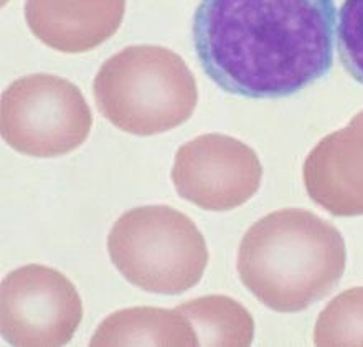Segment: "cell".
I'll return each mask as SVG.
<instances>
[{"label":"cell","mask_w":363,"mask_h":347,"mask_svg":"<svg viewBox=\"0 0 363 347\" xmlns=\"http://www.w3.org/2000/svg\"><path fill=\"white\" fill-rule=\"evenodd\" d=\"M335 0H201L191 38L211 82L253 99L284 98L334 63Z\"/></svg>","instance_id":"obj_1"},{"label":"cell","mask_w":363,"mask_h":347,"mask_svg":"<svg viewBox=\"0 0 363 347\" xmlns=\"http://www.w3.org/2000/svg\"><path fill=\"white\" fill-rule=\"evenodd\" d=\"M345 266L340 231L304 209L259 219L245 233L236 258L245 288L276 313H299L325 298Z\"/></svg>","instance_id":"obj_2"},{"label":"cell","mask_w":363,"mask_h":347,"mask_svg":"<svg viewBox=\"0 0 363 347\" xmlns=\"http://www.w3.org/2000/svg\"><path fill=\"white\" fill-rule=\"evenodd\" d=\"M93 92L101 114L134 136L179 128L199 103L191 70L180 55L160 45H133L106 60Z\"/></svg>","instance_id":"obj_3"},{"label":"cell","mask_w":363,"mask_h":347,"mask_svg":"<svg viewBox=\"0 0 363 347\" xmlns=\"http://www.w3.org/2000/svg\"><path fill=\"white\" fill-rule=\"evenodd\" d=\"M109 258L123 278L147 293L175 296L194 288L208 265L205 236L169 205L130 209L108 235Z\"/></svg>","instance_id":"obj_4"},{"label":"cell","mask_w":363,"mask_h":347,"mask_svg":"<svg viewBox=\"0 0 363 347\" xmlns=\"http://www.w3.org/2000/svg\"><path fill=\"white\" fill-rule=\"evenodd\" d=\"M93 116L69 79L50 73L18 78L2 94L0 131L10 148L32 158H58L88 139Z\"/></svg>","instance_id":"obj_5"},{"label":"cell","mask_w":363,"mask_h":347,"mask_svg":"<svg viewBox=\"0 0 363 347\" xmlns=\"http://www.w3.org/2000/svg\"><path fill=\"white\" fill-rule=\"evenodd\" d=\"M82 319V298L58 270L33 263L4 278L0 331L10 346H65L73 339Z\"/></svg>","instance_id":"obj_6"},{"label":"cell","mask_w":363,"mask_h":347,"mask_svg":"<svg viewBox=\"0 0 363 347\" xmlns=\"http://www.w3.org/2000/svg\"><path fill=\"white\" fill-rule=\"evenodd\" d=\"M170 177L182 199L208 212H228L258 192L263 165L248 144L211 133L180 145Z\"/></svg>","instance_id":"obj_7"},{"label":"cell","mask_w":363,"mask_h":347,"mask_svg":"<svg viewBox=\"0 0 363 347\" xmlns=\"http://www.w3.org/2000/svg\"><path fill=\"white\" fill-rule=\"evenodd\" d=\"M302 177L312 202L329 214L363 215V111L311 150Z\"/></svg>","instance_id":"obj_8"},{"label":"cell","mask_w":363,"mask_h":347,"mask_svg":"<svg viewBox=\"0 0 363 347\" xmlns=\"http://www.w3.org/2000/svg\"><path fill=\"white\" fill-rule=\"evenodd\" d=\"M125 0H25V22L47 47L89 52L118 32Z\"/></svg>","instance_id":"obj_9"},{"label":"cell","mask_w":363,"mask_h":347,"mask_svg":"<svg viewBox=\"0 0 363 347\" xmlns=\"http://www.w3.org/2000/svg\"><path fill=\"white\" fill-rule=\"evenodd\" d=\"M89 346H199V339L177 308H129L108 316Z\"/></svg>","instance_id":"obj_10"},{"label":"cell","mask_w":363,"mask_h":347,"mask_svg":"<svg viewBox=\"0 0 363 347\" xmlns=\"http://www.w3.org/2000/svg\"><path fill=\"white\" fill-rule=\"evenodd\" d=\"M179 313L194 328L199 346H251L255 321L250 311L228 296H203L180 304Z\"/></svg>","instance_id":"obj_11"},{"label":"cell","mask_w":363,"mask_h":347,"mask_svg":"<svg viewBox=\"0 0 363 347\" xmlns=\"http://www.w3.org/2000/svg\"><path fill=\"white\" fill-rule=\"evenodd\" d=\"M315 346H363V286L335 296L314 326Z\"/></svg>","instance_id":"obj_12"},{"label":"cell","mask_w":363,"mask_h":347,"mask_svg":"<svg viewBox=\"0 0 363 347\" xmlns=\"http://www.w3.org/2000/svg\"><path fill=\"white\" fill-rule=\"evenodd\" d=\"M337 45L345 72L363 84V0H345L342 4Z\"/></svg>","instance_id":"obj_13"}]
</instances>
